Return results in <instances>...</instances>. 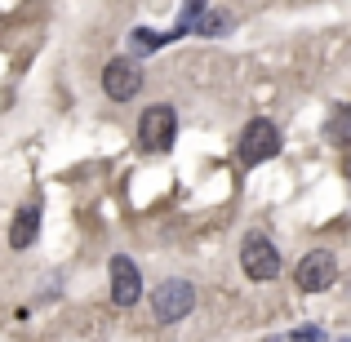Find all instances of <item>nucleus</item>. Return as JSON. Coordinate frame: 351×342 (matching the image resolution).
Returning a JSON list of instances; mask_svg holds the SVG:
<instances>
[{"mask_svg":"<svg viewBox=\"0 0 351 342\" xmlns=\"http://www.w3.org/2000/svg\"><path fill=\"white\" fill-rule=\"evenodd\" d=\"M191 307H196V289H191V280H160V284H156L152 316L160 320V325H178V320H187Z\"/></svg>","mask_w":351,"mask_h":342,"instance_id":"nucleus-1","label":"nucleus"},{"mask_svg":"<svg viewBox=\"0 0 351 342\" xmlns=\"http://www.w3.org/2000/svg\"><path fill=\"white\" fill-rule=\"evenodd\" d=\"M240 267H245L249 280H276L280 276V249L271 245L267 236H245V245H240Z\"/></svg>","mask_w":351,"mask_h":342,"instance_id":"nucleus-2","label":"nucleus"},{"mask_svg":"<svg viewBox=\"0 0 351 342\" xmlns=\"http://www.w3.org/2000/svg\"><path fill=\"white\" fill-rule=\"evenodd\" d=\"M173 134H178V116H173V107H147L143 120H138V147L143 151H165V147L173 143Z\"/></svg>","mask_w":351,"mask_h":342,"instance_id":"nucleus-3","label":"nucleus"},{"mask_svg":"<svg viewBox=\"0 0 351 342\" xmlns=\"http://www.w3.org/2000/svg\"><path fill=\"white\" fill-rule=\"evenodd\" d=\"M293 280H298V289H302V293H325V289H334V280H338V262H334V254H329V249H311V254L298 262Z\"/></svg>","mask_w":351,"mask_h":342,"instance_id":"nucleus-4","label":"nucleus"},{"mask_svg":"<svg viewBox=\"0 0 351 342\" xmlns=\"http://www.w3.org/2000/svg\"><path fill=\"white\" fill-rule=\"evenodd\" d=\"M280 151V129L271 120H249L245 134H240V160L245 164H263Z\"/></svg>","mask_w":351,"mask_h":342,"instance_id":"nucleus-5","label":"nucleus"},{"mask_svg":"<svg viewBox=\"0 0 351 342\" xmlns=\"http://www.w3.org/2000/svg\"><path fill=\"white\" fill-rule=\"evenodd\" d=\"M103 89H107L112 103H129V98H138V94H143V67L129 62V58H112L103 67Z\"/></svg>","mask_w":351,"mask_h":342,"instance_id":"nucleus-6","label":"nucleus"},{"mask_svg":"<svg viewBox=\"0 0 351 342\" xmlns=\"http://www.w3.org/2000/svg\"><path fill=\"white\" fill-rule=\"evenodd\" d=\"M112 298H116V307H134L143 298V276H138L134 258H125V254L112 258Z\"/></svg>","mask_w":351,"mask_h":342,"instance_id":"nucleus-7","label":"nucleus"},{"mask_svg":"<svg viewBox=\"0 0 351 342\" xmlns=\"http://www.w3.org/2000/svg\"><path fill=\"white\" fill-rule=\"evenodd\" d=\"M36 231H40V205H23L9 227V249H32L36 245Z\"/></svg>","mask_w":351,"mask_h":342,"instance_id":"nucleus-8","label":"nucleus"},{"mask_svg":"<svg viewBox=\"0 0 351 342\" xmlns=\"http://www.w3.org/2000/svg\"><path fill=\"white\" fill-rule=\"evenodd\" d=\"M329 138H334V143H351V112H338L329 120Z\"/></svg>","mask_w":351,"mask_h":342,"instance_id":"nucleus-9","label":"nucleus"}]
</instances>
